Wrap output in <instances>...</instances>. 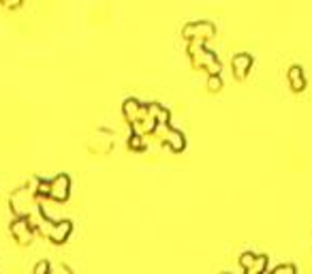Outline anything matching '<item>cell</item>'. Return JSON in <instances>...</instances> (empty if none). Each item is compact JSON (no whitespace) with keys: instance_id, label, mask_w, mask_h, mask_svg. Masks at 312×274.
Masks as SVG:
<instances>
[{"instance_id":"5","label":"cell","mask_w":312,"mask_h":274,"mask_svg":"<svg viewBox=\"0 0 312 274\" xmlns=\"http://www.w3.org/2000/svg\"><path fill=\"white\" fill-rule=\"evenodd\" d=\"M73 229V225H71V221H58V223H54L51 225V229H49V233L47 236L51 238V240H56V242H62L67 236H69V231Z\"/></svg>"},{"instance_id":"11","label":"cell","mask_w":312,"mask_h":274,"mask_svg":"<svg viewBox=\"0 0 312 274\" xmlns=\"http://www.w3.org/2000/svg\"><path fill=\"white\" fill-rule=\"evenodd\" d=\"M272 274H295V266H291V263H280L272 270Z\"/></svg>"},{"instance_id":"3","label":"cell","mask_w":312,"mask_h":274,"mask_svg":"<svg viewBox=\"0 0 312 274\" xmlns=\"http://www.w3.org/2000/svg\"><path fill=\"white\" fill-rule=\"evenodd\" d=\"M231 65H233V73H235L237 77H244V75L248 73V69H251V65H253V58H251V54L240 52V54L233 56Z\"/></svg>"},{"instance_id":"1","label":"cell","mask_w":312,"mask_h":274,"mask_svg":"<svg viewBox=\"0 0 312 274\" xmlns=\"http://www.w3.org/2000/svg\"><path fill=\"white\" fill-rule=\"evenodd\" d=\"M184 35L189 39H205L214 35V24L212 22H205V19H199V22H193V24H186L184 26Z\"/></svg>"},{"instance_id":"10","label":"cell","mask_w":312,"mask_h":274,"mask_svg":"<svg viewBox=\"0 0 312 274\" xmlns=\"http://www.w3.org/2000/svg\"><path fill=\"white\" fill-rule=\"evenodd\" d=\"M35 274H49V261L47 259H41L35 263V268H33Z\"/></svg>"},{"instance_id":"9","label":"cell","mask_w":312,"mask_h":274,"mask_svg":"<svg viewBox=\"0 0 312 274\" xmlns=\"http://www.w3.org/2000/svg\"><path fill=\"white\" fill-rule=\"evenodd\" d=\"M255 259H257V255L255 253H251V251H246V253H242V257H240V263L246 268V270H251L253 268V263H255Z\"/></svg>"},{"instance_id":"4","label":"cell","mask_w":312,"mask_h":274,"mask_svg":"<svg viewBox=\"0 0 312 274\" xmlns=\"http://www.w3.org/2000/svg\"><path fill=\"white\" fill-rule=\"evenodd\" d=\"M11 231H13L22 242H28L30 238H33V227H30L28 219H24V217H19V219H15V221L11 223Z\"/></svg>"},{"instance_id":"2","label":"cell","mask_w":312,"mask_h":274,"mask_svg":"<svg viewBox=\"0 0 312 274\" xmlns=\"http://www.w3.org/2000/svg\"><path fill=\"white\" fill-rule=\"evenodd\" d=\"M49 195L54 199H67L69 195V189H71V178L69 174H58L56 178L49 180Z\"/></svg>"},{"instance_id":"7","label":"cell","mask_w":312,"mask_h":274,"mask_svg":"<svg viewBox=\"0 0 312 274\" xmlns=\"http://www.w3.org/2000/svg\"><path fill=\"white\" fill-rule=\"evenodd\" d=\"M289 82L293 84L295 90H301L306 86V79H304V73H301V67L299 65H293L289 69Z\"/></svg>"},{"instance_id":"8","label":"cell","mask_w":312,"mask_h":274,"mask_svg":"<svg viewBox=\"0 0 312 274\" xmlns=\"http://www.w3.org/2000/svg\"><path fill=\"white\" fill-rule=\"evenodd\" d=\"M265 266H267V257H265V255H257V259H255V263H253V268H251V272L263 274V272H265Z\"/></svg>"},{"instance_id":"13","label":"cell","mask_w":312,"mask_h":274,"mask_svg":"<svg viewBox=\"0 0 312 274\" xmlns=\"http://www.w3.org/2000/svg\"><path fill=\"white\" fill-rule=\"evenodd\" d=\"M131 146H133V148H143V146H145L143 135H141V133H133V135H131Z\"/></svg>"},{"instance_id":"12","label":"cell","mask_w":312,"mask_h":274,"mask_svg":"<svg viewBox=\"0 0 312 274\" xmlns=\"http://www.w3.org/2000/svg\"><path fill=\"white\" fill-rule=\"evenodd\" d=\"M207 86H210V90H218L223 86V79L221 75H207Z\"/></svg>"},{"instance_id":"6","label":"cell","mask_w":312,"mask_h":274,"mask_svg":"<svg viewBox=\"0 0 312 274\" xmlns=\"http://www.w3.org/2000/svg\"><path fill=\"white\" fill-rule=\"evenodd\" d=\"M165 139H167V144H169L173 150H182L184 144H186V139H184V135H182V131H178V129H169V131H167V135H165Z\"/></svg>"}]
</instances>
